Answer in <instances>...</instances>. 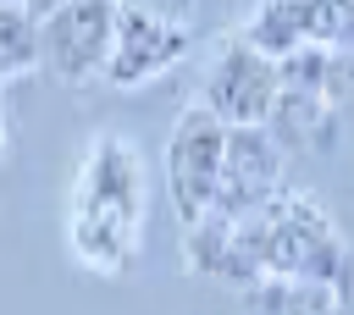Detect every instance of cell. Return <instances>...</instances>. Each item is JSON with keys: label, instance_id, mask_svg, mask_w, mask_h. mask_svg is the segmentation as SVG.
<instances>
[{"label": "cell", "instance_id": "1", "mask_svg": "<svg viewBox=\"0 0 354 315\" xmlns=\"http://www.w3.org/2000/svg\"><path fill=\"white\" fill-rule=\"evenodd\" d=\"M149 216V166L133 138L94 133L66 193V249L94 276H122L138 260Z\"/></svg>", "mask_w": 354, "mask_h": 315}, {"label": "cell", "instance_id": "2", "mask_svg": "<svg viewBox=\"0 0 354 315\" xmlns=\"http://www.w3.org/2000/svg\"><path fill=\"white\" fill-rule=\"evenodd\" d=\"M194 99H199L216 122H227V127H266L271 111H277V99H282V72H277V61L260 55L243 33H227V39L210 50Z\"/></svg>", "mask_w": 354, "mask_h": 315}, {"label": "cell", "instance_id": "3", "mask_svg": "<svg viewBox=\"0 0 354 315\" xmlns=\"http://www.w3.org/2000/svg\"><path fill=\"white\" fill-rule=\"evenodd\" d=\"M221 160H227V122H216L199 99H188L171 138H166V188H171L183 227H194L216 210Z\"/></svg>", "mask_w": 354, "mask_h": 315}, {"label": "cell", "instance_id": "4", "mask_svg": "<svg viewBox=\"0 0 354 315\" xmlns=\"http://www.w3.org/2000/svg\"><path fill=\"white\" fill-rule=\"evenodd\" d=\"M122 6L116 0H66L39 17V66L61 83H88L105 72Z\"/></svg>", "mask_w": 354, "mask_h": 315}, {"label": "cell", "instance_id": "5", "mask_svg": "<svg viewBox=\"0 0 354 315\" xmlns=\"http://www.w3.org/2000/svg\"><path fill=\"white\" fill-rule=\"evenodd\" d=\"M188 50H194V28L188 22L155 17V11H122L100 77L111 88H144V83L166 77L177 61H188Z\"/></svg>", "mask_w": 354, "mask_h": 315}, {"label": "cell", "instance_id": "6", "mask_svg": "<svg viewBox=\"0 0 354 315\" xmlns=\"http://www.w3.org/2000/svg\"><path fill=\"white\" fill-rule=\"evenodd\" d=\"M277 193H282V144L266 127H227V160H221V188L210 216L249 221Z\"/></svg>", "mask_w": 354, "mask_h": 315}, {"label": "cell", "instance_id": "7", "mask_svg": "<svg viewBox=\"0 0 354 315\" xmlns=\"http://www.w3.org/2000/svg\"><path fill=\"white\" fill-rule=\"evenodd\" d=\"M277 72H282V94H299L332 111L354 94V55L332 44H299L288 61H277Z\"/></svg>", "mask_w": 354, "mask_h": 315}, {"label": "cell", "instance_id": "8", "mask_svg": "<svg viewBox=\"0 0 354 315\" xmlns=\"http://www.w3.org/2000/svg\"><path fill=\"white\" fill-rule=\"evenodd\" d=\"M39 66V17L28 6H0V83Z\"/></svg>", "mask_w": 354, "mask_h": 315}, {"label": "cell", "instance_id": "9", "mask_svg": "<svg viewBox=\"0 0 354 315\" xmlns=\"http://www.w3.org/2000/svg\"><path fill=\"white\" fill-rule=\"evenodd\" d=\"M299 11L304 44H332L354 55V0H288Z\"/></svg>", "mask_w": 354, "mask_h": 315}, {"label": "cell", "instance_id": "10", "mask_svg": "<svg viewBox=\"0 0 354 315\" xmlns=\"http://www.w3.org/2000/svg\"><path fill=\"white\" fill-rule=\"evenodd\" d=\"M122 11H155V17H177V22H188V11H194V0H116Z\"/></svg>", "mask_w": 354, "mask_h": 315}, {"label": "cell", "instance_id": "11", "mask_svg": "<svg viewBox=\"0 0 354 315\" xmlns=\"http://www.w3.org/2000/svg\"><path fill=\"white\" fill-rule=\"evenodd\" d=\"M55 6H66V0H28V11H33V17H44V11H55Z\"/></svg>", "mask_w": 354, "mask_h": 315}, {"label": "cell", "instance_id": "12", "mask_svg": "<svg viewBox=\"0 0 354 315\" xmlns=\"http://www.w3.org/2000/svg\"><path fill=\"white\" fill-rule=\"evenodd\" d=\"M11 149V127H6V111H0V155Z\"/></svg>", "mask_w": 354, "mask_h": 315}, {"label": "cell", "instance_id": "13", "mask_svg": "<svg viewBox=\"0 0 354 315\" xmlns=\"http://www.w3.org/2000/svg\"><path fill=\"white\" fill-rule=\"evenodd\" d=\"M0 6H28V0H0Z\"/></svg>", "mask_w": 354, "mask_h": 315}]
</instances>
